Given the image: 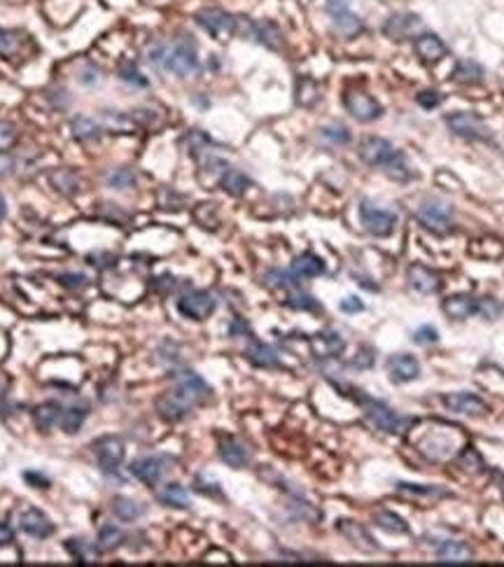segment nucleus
Wrapping results in <instances>:
<instances>
[{
	"label": "nucleus",
	"instance_id": "7",
	"mask_svg": "<svg viewBox=\"0 0 504 567\" xmlns=\"http://www.w3.org/2000/svg\"><path fill=\"white\" fill-rule=\"evenodd\" d=\"M416 215L425 227L437 234H446L453 227V208L443 201H425Z\"/></svg>",
	"mask_w": 504,
	"mask_h": 567
},
{
	"label": "nucleus",
	"instance_id": "29",
	"mask_svg": "<svg viewBox=\"0 0 504 567\" xmlns=\"http://www.w3.org/2000/svg\"><path fill=\"white\" fill-rule=\"evenodd\" d=\"M245 357L250 359L252 364H257V367H276L278 364L276 351L271 346L262 344V341H252V344L245 348Z\"/></svg>",
	"mask_w": 504,
	"mask_h": 567
},
{
	"label": "nucleus",
	"instance_id": "44",
	"mask_svg": "<svg viewBox=\"0 0 504 567\" xmlns=\"http://www.w3.org/2000/svg\"><path fill=\"white\" fill-rule=\"evenodd\" d=\"M385 170H388L390 178L399 180V182L411 178V168L406 166V159H404V155H402V152H397V157L388 164V166H385Z\"/></svg>",
	"mask_w": 504,
	"mask_h": 567
},
{
	"label": "nucleus",
	"instance_id": "39",
	"mask_svg": "<svg viewBox=\"0 0 504 567\" xmlns=\"http://www.w3.org/2000/svg\"><path fill=\"white\" fill-rule=\"evenodd\" d=\"M320 135H322L325 140H329L331 145H346L348 140H351V131H348L343 124H329V126H322L320 129Z\"/></svg>",
	"mask_w": 504,
	"mask_h": 567
},
{
	"label": "nucleus",
	"instance_id": "46",
	"mask_svg": "<svg viewBox=\"0 0 504 567\" xmlns=\"http://www.w3.org/2000/svg\"><path fill=\"white\" fill-rule=\"evenodd\" d=\"M287 507H289V511H292L296 518H306V521H316V518H318V511L313 509L308 502L299 500V498H294Z\"/></svg>",
	"mask_w": 504,
	"mask_h": 567
},
{
	"label": "nucleus",
	"instance_id": "13",
	"mask_svg": "<svg viewBox=\"0 0 504 567\" xmlns=\"http://www.w3.org/2000/svg\"><path fill=\"white\" fill-rule=\"evenodd\" d=\"M166 465H168V460L162 458V456H145V458H138L131 463V474L138 478V481H143L145 486H157L159 481H162V476L166 474Z\"/></svg>",
	"mask_w": 504,
	"mask_h": 567
},
{
	"label": "nucleus",
	"instance_id": "56",
	"mask_svg": "<svg viewBox=\"0 0 504 567\" xmlns=\"http://www.w3.org/2000/svg\"><path fill=\"white\" fill-rule=\"evenodd\" d=\"M14 542V530L8 523H0V546H10Z\"/></svg>",
	"mask_w": 504,
	"mask_h": 567
},
{
	"label": "nucleus",
	"instance_id": "2",
	"mask_svg": "<svg viewBox=\"0 0 504 567\" xmlns=\"http://www.w3.org/2000/svg\"><path fill=\"white\" fill-rule=\"evenodd\" d=\"M358 401L362 404V409H364V416L366 421H369L373 427L381 430V432H399L402 425L406 421L399 416L397 411L390 409L385 401H378V399H371V397H358Z\"/></svg>",
	"mask_w": 504,
	"mask_h": 567
},
{
	"label": "nucleus",
	"instance_id": "50",
	"mask_svg": "<svg viewBox=\"0 0 504 567\" xmlns=\"http://www.w3.org/2000/svg\"><path fill=\"white\" fill-rule=\"evenodd\" d=\"M416 100H418V105H423L425 110H432V108H437L439 103H441V93L439 91H435V89H428V91H420L418 96H416Z\"/></svg>",
	"mask_w": 504,
	"mask_h": 567
},
{
	"label": "nucleus",
	"instance_id": "15",
	"mask_svg": "<svg viewBox=\"0 0 504 567\" xmlns=\"http://www.w3.org/2000/svg\"><path fill=\"white\" fill-rule=\"evenodd\" d=\"M19 528L35 540H47L54 535V523L50 521V516L40 509H33V507L19 513Z\"/></svg>",
	"mask_w": 504,
	"mask_h": 567
},
{
	"label": "nucleus",
	"instance_id": "4",
	"mask_svg": "<svg viewBox=\"0 0 504 567\" xmlns=\"http://www.w3.org/2000/svg\"><path fill=\"white\" fill-rule=\"evenodd\" d=\"M94 453H96V460H98V467L103 471H108V474H115L117 469H120L122 460H124V441L122 436H115V434H105L100 436V439L94 441Z\"/></svg>",
	"mask_w": 504,
	"mask_h": 567
},
{
	"label": "nucleus",
	"instance_id": "16",
	"mask_svg": "<svg viewBox=\"0 0 504 567\" xmlns=\"http://www.w3.org/2000/svg\"><path fill=\"white\" fill-rule=\"evenodd\" d=\"M343 348H346V341H343V336L339 332H331V329L311 336V353L318 359H329V357L341 355Z\"/></svg>",
	"mask_w": 504,
	"mask_h": 567
},
{
	"label": "nucleus",
	"instance_id": "5",
	"mask_svg": "<svg viewBox=\"0 0 504 567\" xmlns=\"http://www.w3.org/2000/svg\"><path fill=\"white\" fill-rule=\"evenodd\" d=\"M446 126L460 138L467 140H488V126L483 124V120L474 112H453V115L446 117Z\"/></svg>",
	"mask_w": 504,
	"mask_h": 567
},
{
	"label": "nucleus",
	"instance_id": "22",
	"mask_svg": "<svg viewBox=\"0 0 504 567\" xmlns=\"http://www.w3.org/2000/svg\"><path fill=\"white\" fill-rule=\"evenodd\" d=\"M479 304H481V299L472 297V294H453L443 301V313L453 320H465V318L479 313Z\"/></svg>",
	"mask_w": 504,
	"mask_h": 567
},
{
	"label": "nucleus",
	"instance_id": "8",
	"mask_svg": "<svg viewBox=\"0 0 504 567\" xmlns=\"http://www.w3.org/2000/svg\"><path fill=\"white\" fill-rule=\"evenodd\" d=\"M215 297L210 292H204V289L187 292L185 297H180V301H177V311L185 318H189V320H206L215 311Z\"/></svg>",
	"mask_w": 504,
	"mask_h": 567
},
{
	"label": "nucleus",
	"instance_id": "27",
	"mask_svg": "<svg viewBox=\"0 0 504 567\" xmlns=\"http://www.w3.org/2000/svg\"><path fill=\"white\" fill-rule=\"evenodd\" d=\"M252 38H257L259 43L266 45L269 49H278L283 43L281 28L276 26L274 21H252Z\"/></svg>",
	"mask_w": 504,
	"mask_h": 567
},
{
	"label": "nucleus",
	"instance_id": "54",
	"mask_svg": "<svg viewBox=\"0 0 504 567\" xmlns=\"http://www.w3.org/2000/svg\"><path fill=\"white\" fill-rule=\"evenodd\" d=\"M341 311L343 313H360V311H364V304H362L358 297H346L341 301Z\"/></svg>",
	"mask_w": 504,
	"mask_h": 567
},
{
	"label": "nucleus",
	"instance_id": "3",
	"mask_svg": "<svg viewBox=\"0 0 504 567\" xmlns=\"http://www.w3.org/2000/svg\"><path fill=\"white\" fill-rule=\"evenodd\" d=\"M164 68L171 70V73H175L177 78H187V75H192L194 70L199 68V54H197V47H194L192 40H180V43L166 54Z\"/></svg>",
	"mask_w": 504,
	"mask_h": 567
},
{
	"label": "nucleus",
	"instance_id": "1",
	"mask_svg": "<svg viewBox=\"0 0 504 567\" xmlns=\"http://www.w3.org/2000/svg\"><path fill=\"white\" fill-rule=\"evenodd\" d=\"M208 394L210 390L199 374H194V371L189 369L177 371V374H173V388L157 399V411L164 421L177 423L182 421L194 406L208 399Z\"/></svg>",
	"mask_w": 504,
	"mask_h": 567
},
{
	"label": "nucleus",
	"instance_id": "28",
	"mask_svg": "<svg viewBox=\"0 0 504 567\" xmlns=\"http://www.w3.org/2000/svg\"><path fill=\"white\" fill-rule=\"evenodd\" d=\"M124 533L117 525H103V528L98 530L96 535V548L98 553H110V551H117L122 544H124Z\"/></svg>",
	"mask_w": 504,
	"mask_h": 567
},
{
	"label": "nucleus",
	"instance_id": "52",
	"mask_svg": "<svg viewBox=\"0 0 504 567\" xmlns=\"http://www.w3.org/2000/svg\"><path fill=\"white\" fill-rule=\"evenodd\" d=\"M17 140V133H14V126L8 122H0V150H5V147H10L12 143Z\"/></svg>",
	"mask_w": 504,
	"mask_h": 567
},
{
	"label": "nucleus",
	"instance_id": "57",
	"mask_svg": "<svg viewBox=\"0 0 504 567\" xmlns=\"http://www.w3.org/2000/svg\"><path fill=\"white\" fill-rule=\"evenodd\" d=\"M12 168H14V159H12L8 152L0 150V178H3V175H8Z\"/></svg>",
	"mask_w": 504,
	"mask_h": 567
},
{
	"label": "nucleus",
	"instance_id": "19",
	"mask_svg": "<svg viewBox=\"0 0 504 567\" xmlns=\"http://www.w3.org/2000/svg\"><path fill=\"white\" fill-rule=\"evenodd\" d=\"M413 49H416V54L423 58L425 63H437L446 56V45H443V40L435 33L416 35V40H413Z\"/></svg>",
	"mask_w": 504,
	"mask_h": 567
},
{
	"label": "nucleus",
	"instance_id": "55",
	"mask_svg": "<svg viewBox=\"0 0 504 567\" xmlns=\"http://www.w3.org/2000/svg\"><path fill=\"white\" fill-rule=\"evenodd\" d=\"M23 478H26L28 483H35V488H50V478L38 474V471H26Z\"/></svg>",
	"mask_w": 504,
	"mask_h": 567
},
{
	"label": "nucleus",
	"instance_id": "36",
	"mask_svg": "<svg viewBox=\"0 0 504 567\" xmlns=\"http://www.w3.org/2000/svg\"><path fill=\"white\" fill-rule=\"evenodd\" d=\"M397 490H399V493H406V495H413V498H432V500L448 495V490H443L439 486H423V483H404V481L397 483Z\"/></svg>",
	"mask_w": 504,
	"mask_h": 567
},
{
	"label": "nucleus",
	"instance_id": "6",
	"mask_svg": "<svg viewBox=\"0 0 504 567\" xmlns=\"http://www.w3.org/2000/svg\"><path fill=\"white\" fill-rule=\"evenodd\" d=\"M199 26L204 28L206 33H210L215 40H229L231 35L236 33V19L231 14H227L224 10L217 8H206L197 14Z\"/></svg>",
	"mask_w": 504,
	"mask_h": 567
},
{
	"label": "nucleus",
	"instance_id": "30",
	"mask_svg": "<svg viewBox=\"0 0 504 567\" xmlns=\"http://www.w3.org/2000/svg\"><path fill=\"white\" fill-rule=\"evenodd\" d=\"M437 556L441 563H467L472 558V551L462 542H443L437 548Z\"/></svg>",
	"mask_w": 504,
	"mask_h": 567
},
{
	"label": "nucleus",
	"instance_id": "37",
	"mask_svg": "<svg viewBox=\"0 0 504 567\" xmlns=\"http://www.w3.org/2000/svg\"><path fill=\"white\" fill-rule=\"evenodd\" d=\"M373 521H376L378 528L388 530V533H395V535L408 533V525L404 523V518L397 516L395 511H378L376 516H373Z\"/></svg>",
	"mask_w": 504,
	"mask_h": 567
},
{
	"label": "nucleus",
	"instance_id": "31",
	"mask_svg": "<svg viewBox=\"0 0 504 567\" xmlns=\"http://www.w3.org/2000/svg\"><path fill=\"white\" fill-rule=\"evenodd\" d=\"M219 185L227 194L231 197H241V194H245V189L250 187V178H248L245 173H241V170L236 168H229L222 173V178H219Z\"/></svg>",
	"mask_w": 504,
	"mask_h": 567
},
{
	"label": "nucleus",
	"instance_id": "51",
	"mask_svg": "<svg viewBox=\"0 0 504 567\" xmlns=\"http://www.w3.org/2000/svg\"><path fill=\"white\" fill-rule=\"evenodd\" d=\"M58 280H61L63 287H70V289H82L87 285V276L82 274H61Z\"/></svg>",
	"mask_w": 504,
	"mask_h": 567
},
{
	"label": "nucleus",
	"instance_id": "53",
	"mask_svg": "<svg viewBox=\"0 0 504 567\" xmlns=\"http://www.w3.org/2000/svg\"><path fill=\"white\" fill-rule=\"evenodd\" d=\"M416 344H435V341L439 339V334H437V329L435 327H430V324H425V327H420L418 332H416Z\"/></svg>",
	"mask_w": 504,
	"mask_h": 567
},
{
	"label": "nucleus",
	"instance_id": "20",
	"mask_svg": "<svg viewBox=\"0 0 504 567\" xmlns=\"http://www.w3.org/2000/svg\"><path fill=\"white\" fill-rule=\"evenodd\" d=\"M408 282L413 285V289H418L420 294H435L441 289V276L437 271H432L423 264H413L408 269Z\"/></svg>",
	"mask_w": 504,
	"mask_h": 567
},
{
	"label": "nucleus",
	"instance_id": "47",
	"mask_svg": "<svg viewBox=\"0 0 504 567\" xmlns=\"http://www.w3.org/2000/svg\"><path fill=\"white\" fill-rule=\"evenodd\" d=\"M17 45H19V38H17V33L14 31H3V28H0V56L14 54Z\"/></svg>",
	"mask_w": 504,
	"mask_h": 567
},
{
	"label": "nucleus",
	"instance_id": "10",
	"mask_svg": "<svg viewBox=\"0 0 504 567\" xmlns=\"http://www.w3.org/2000/svg\"><path fill=\"white\" fill-rule=\"evenodd\" d=\"M327 10L331 14V21H334V28L343 38H355V35L364 31V23L358 14H353L346 0H327Z\"/></svg>",
	"mask_w": 504,
	"mask_h": 567
},
{
	"label": "nucleus",
	"instance_id": "58",
	"mask_svg": "<svg viewBox=\"0 0 504 567\" xmlns=\"http://www.w3.org/2000/svg\"><path fill=\"white\" fill-rule=\"evenodd\" d=\"M5 215H8V203H5V199L0 197V222L5 220Z\"/></svg>",
	"mask_w": 504,
	"mask_h": 567
},
{
	"label": "nucleus",
	"instance_id": "45",
	"mask_svg": "<svg viewBox=\"0 0 504 567\" xmlns=\"http://www.w3.org/2000/svg\"><path fill=\"white\" fill-rule=\"evenodd\" d=\"M266 280H269V285H276V287H296V276L292 271L271 269L269 274H266Z\"/></svg>",
	"mask_w": 504,
	"mask_h": 567
},
{
	"label": "nucleus",
	"instance_id": "42",
	"mask_svg": "<svg viewBox=\"0 0 504 567\" xmlns=\"http://www.w3.org/2000/svg\"><path fill=\"white\" fill-rule=\"evenodd\" d=\"M66 551L73 556L77 563H89V558H94V548L82 540H66Z\"/></svg>",
	"mask_w": 504,
	"mask_h": 567
},
{
	"label": "nucleus",
	"instance_id": "32",
	"mask_svg": "<svg viewBox=\"0 0 504 567\" xmlns=\"http://www.w3.org/2000/svg\"><path fill=\"white\" fill-rule=\"evenodd\" d=\"M112 513L120 521H135V518H140L145 513V507L131 498H115L112 500Z\"/></svg>",
	"mask_w": 504,
	"mask_h": 567
},
{
	"label": "nucleus",
	"instance_id": "25",
	"mask_svg": "<svg viewBox=\"0 0 504 567\" xmlns=\"http://www.w3.org/2000/svg\"><path fill=\"white\" fill-rule=\"evenodd\" d=\"M289 271H292L296 278H313V276L322 274L325 264H322V259L316 257L313 252H304V255L294 257L292 269H289Z\"/></svg>",
	"mask_w": 504,
	"mask_h": 567
},
{
	"label": "nucleus",
	"instance_id": "48",
	"mask_svg": "<svg viewBox=\"0 0 504 567\" xmlns=\"http://www.w3.org/2000/svg\"><path fill=\"white\" fill-rule=\"evenodd\" d=\"M287 306H292V309H299V311H313L318 309V301L311 297V294H304V292H296L292 297L287 299Z\"/></svg>",
	"mask_w": 504,
	"mask_h": 567
},
{
	"label": "nucleus",
	"instance_id": "40",
	"mask_svg": "<svg viewBox=\"0 0 504 567\" xmlns=\"http://www.w3.org/2000/svg\"><path fill=\"white\" fill-rule=\"evenodd\" d=\"M296 100H299L301 105H313L318 100V85L313 80L308 78H301L299 85H296Z\"/></svg>",
	"mask_w": 504,
	"mask_h": 567
},
{
	"label": "nucleus",
	"instance_id": "49",
	"mask_svg": "<svg viewBox=\"0 0 504 567\" xmlns=\"http://www.w3.org/2000/svg\"><path fill=\"white\" fill-rule=\"evenodd\" d=\"M108 182L115 189H124V187L133 185V173L129 168H117L108 175Z\"/></svg>",
	"mask_w": 504,
	"mask_h": 567
},
{
	"label": "nucleus",
	"instance_id": "43",
	"mask_svg": "<svg viewBox=\"0 0 504 567\" xmlns=\"http://www.w3.org/2000/svg\"><path fill=\"white\" fill-rule=\"evenodd\" d=\"M120 78L124 82H129V85H135V87H147V78L138 70L133 61H124L120 66Z\"/></svg>",
	"mask_w": 504,
	"mask_h": 567
},
{
	"label": "nucleus",
	"instance_id": "18",
	"mask_svg": "<svg viewBox=\"0 0 504 567\" xmlns=\"http://www.w3.org/2000/svg\"><path fill=\"white\" fill-rule=\"evenodd\" d=\"M443 404L448 406L453 413H465V416H483L488 413V404L483 399H479L476 394L470 392H453L443 397Z\"/></svg>",
	"mask_w": 504,
	"mask_h": 567
},
{
	"label": "nucleus",
	"instance_id": "9",
	"mask_svg": "<svg viewBox=\"0 0 504 567\" xmlns=\"http://www.w3.org/2000/svg\"><path fill=\"white\" fill-rule=\"evenodd\" d=\"M360 215L364 229L373 236H390L397 224V215L390 210H381L376 205H371L369 201H362L360 205Z\"/></svg>",
	"mask_w": 504,
	"mask_h": 567
},
{
	"label": "nucleus",
	"instance_id": "33",
	"mask_svg": "<svg viewBox=\"0 0 504 567\" xmlns=\"http://www.w3.org/2000/svg\"><path fill=\"white\" fill-rule=\"evenodd\" d=\"M70 129H73V135L77 140H96L100 135V126L94 120H89L87 115H77L70 122Z\"/></svg>",
	"mask_w": 504,
	"mask_h": 567
},
{
	"label": "nucleus",
	"instance_id": "38",
	"mask_svg": "<svg viewBox=\"0 0 504 567\" xmlns=\"http://www.w3.org/2000/svg\"><path fill=\"white\" fill-rule=\"evenodd\" d=\"M87 413H89L87 406H68V409L63 411V416H61V427L66 430L68 434L80 432V427H82V423H85Z\"/></svg>",
	"mask_w": 504,
	"mask_h": 567
},
{
	"label": "nucleus",
	"instance_id": "12",
	"mask_svg": "<svg viewBox=\"0 0 504 567\" xmlns=\"http://www.w3.org/2000/svg\"><path fill=\"white\" fill-rule=\"evenodd\" d=\"M343 103H346V110L351 112L358 122H373L376 117H381V105H378L369 93H364L360 89L346 91Z\"/></svg>",
	"mask_w": 504,
	"mask_h": 567
},
{
	"label": "nucleus",
	"instance_id": "14",
	"mask_svg": "<svg viewBox=\"0 0 504 567\" xmlns=\"http://www.w3.org/2000/svg\"><path fill=\"white\" fill-rule=\"evenodd\" d=\"M416 31H423V19L418 14H408V12H402V14H393L383 26V33L388 35L390 40H406L413 38Z\"/></svg>",
	"mask_w": 504,
	"mask_h": 567
},
{
	"label": "nucleus",
	"instance_id": "23",
	"mask_svg": "<svg viewBox=\"0 0 504 567\" xmlns=\"http://www.w3.org/2000/svg\"><path fill=\"white\" fill-rule=\"evenodd\" d=\"M61 416H63V409L56 401H43V404H38L33 409V423L35 427L43 430V432H50L54 425L61 423Z\"/></svg>",
	"mask_w": 504,
	"mask_h": 567
},
{
	"label": "nucleus",
	"instance_id": "34",
	"mask_svg": "<svg viewBox=\"0 0 504 567\" xmlns=\"http://www.w3.org/2000/svg\"><path fill=\"white\" fill-rule=\"evenodd\" d=\"M52 185H54L61 194H75L80 189V178H77L75 170L70 168H58L52 173Z\"/></svg>",
	"mask_w": 504,
	"mask_h": 567
},
{
	"label": "nucleus",
	"instance_id": "24",
	"mask_svg": "<svg viewBox=\"0 0 504 567\" xmlns=\"http://www.w3.org/2000/svg\"><path fill=\"white\" fill-rule=\"evenodd\" d=\"M336 530H339L348 542H353L355 546L362 548V551H376V544H373L369 533L355 521H346V518H343V521L336 523Z\"/></svg>",
	"mask_w": 504,
	"mask_h": 567
},
{
	"label": "nucleus",
	"instance_id": "35",
	"mask_svg": "<svg viewBox=\"0 0 504 567\" xmlns=\"http://www.w3.org/2000/svg\"><path fill=\"white\" fill-rule=\"evenodd\" d=\"M453 78L458 80V82H465V85H476V82L483 80V68L479 66L476 61H470V58H465V61H460L458 66H455Z\"/></svg>",
	"mask_w": 504,
	"mask_h": 567
},
{
	"label": "nucleus",
	"instance_id": "21",
	"mask_svg": "<svg viewBox=\"0 0 504 567\" xmlns=\"http://www.w3.org/2000/svg\"><path fill=\"white\" fill-rule=\"evenodd\" d=\"M219 458L229 465V467H245L250 463V453H248L245 444H241L236 436H222L219 439Z\"/></svg>",
	"mask_w": 504,
	"mask_h": 567
},
{
	"label": "nucleus",
	"instance_id": "11",
	"mask_svg": "<svg viewBox=\"0 0 504 567\" xmlns=\"http://www.w3.org/2000/svg\"><path fill=\"white\" fill-rule=\"evenodd\" d=\"M360 157L364 164H369V166H388L390 162L397 157V150L395 145L390 143V140L385 138H376V135H369V138L362 140L360 145Z\"/></svg>",
	"mask_w": 504,
	"mask_h": 567
},
{
	"label": "nucleus",
	"instance_id": "41",
	"mask_svg": "<svg viewBox=\"0 0 504 567\" xmlns=\"http://www.w3.org/2000/svg\"><path fill=\"white\" fill-rule=\"evenodd\" d=\"M103 122L105 126L110 129V131H117V133H127L133 129V122L129 120L127 115H120V112L110 110V112H103Z\"/></svg>",
	"mask_w": 504,
	"mask_h": 567
},
{
	"label": "nucleus",
	"instance_id": "26",
	"mask_svg": "<svg viewBox=\"0 0 504 567\" xmlns=\"http://www.w3.org/2000/svg\"><path fill=\"white\" fill-rule=\"evenodd\" d=\"M159 502L168 507H175V509H187L192 504V498H189V490L180 483H166L159 493Z\"/></svg>",
	"mask_w": 504,
	"mask_h": 567
},
{
	"label": "nucleus",
	"instance_id": "17",
	"mask_svg": "<svg viewBox=\"0 0 504 567\" xmlns=\"http://www.w3.org/2000/svg\"><path fill=\"white\" fill-rule=\"evenodd\" d=\"M388 374L393 383H408L420 374V362L408 353H399L388 359Z\"/></svg>",
	"mask_w": 504,
	"mask_h": 567
}]
</instances>
